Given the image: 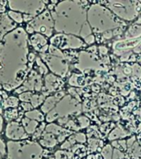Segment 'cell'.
Returning <instances> with one entry per match:
<instances>
[{"mask_svg":"<svg viewBox=\"0 0 141 159\" xmlns=\"http://www.w3.org/2000/svg\"><path fill=\"white\" fill-rule=\"evenodd\" d=\"M28 36L17 27L0 42V90H15L24 83L28 72Z\"/></svg>","mask_w":141,"mask_h":159,"instance_id":"6da1fadb","label":"cell"},{"mask_svg":"<svg viewBox=\"0 0 141 159\" xmlns=\"http://www.w3.org/2000/svg\"><path fill=\"white\" fill-rule=\"evenodd\" d=\"M7 152L8 159H40L42 148L37 142L27 139L8 141Z\"/></svg>","mask_w":141,"mask_h":159,"instance_id":"7a4b0ae2","label":"cell"},{"mask_svg":"<svg viewBox=\"0 0 141 159\" xmlns=\"http://www.w3.org/2000/svg\"><path fill=\"white\" fill-rule=\"evenodd\" d=\"M26 32L29 34L40 33L50 37L52 34V19L48 11H44L41 14L34 17L27 24Z\"/></svg>","mask_w":141,"mask_h":159,"instance_id":"3957f363","label":"cell"},{"mask_svg":"<svg viewBox=\"0 0 141 159\" xmlns=\"http://www.w3.org/2000/svg\"><path fill=\"white\" fill-rule=\"evenodd\" d=\"M7 7L10 10L18 12L23 14L38 16L45 8L44 2L42 1H15L11 0L7 2Z\"/></svg>","mask_w":141,"mask_h":159,"instance_id":"277c9868","label":"cell"},{"mask_svg":"<svg viewBox=\"0 0 141 159\" xmlns=\"http://www.w3.org/2000/svg\"><path fill=\"white\" fill-rule=\"evenodd\" d=\"M5 136L9 141H20L27 139L29 135L26 133L21 123L11 121L5 127Z\"/></svg>","mask_w":141,"mask_h":159,"instance_id":"5b68a950","label":"cell"},{"mask_svg":"<svg viewBox=\"0 0 141 159\" xmlns=\"http://www.w3.org/2000/svg\"><path fill=\"white\" fill-rule=\"evenodd\" d=\"M42 89V80L41 76L37 75L36 71H32L28 75L24 83L22 84V86L18 87L17 89L14 90L15 94H22L23 92L31 91V90H36L39 91Z\"/></svg>","mask_w":141,"mask_h":159,"instance_id":"8992f818","label":"cell"},{"mask_svg":"<svg viewBox=\"0 0 141 159\" xmlns=\"http://www.w3.org/2000/svg\"><path fill=\"white\" fill-rule=\"evenodd\" d=\"M17 27V24L8 17L7 12L0 13V42L7 33L16 29Z\"/></svg>","mask_w":141,"mask_h":159,"instance_id":"52a82bcc","label":"cell"},{"mask_svg":"<svg viewBox=\"0 0 141 159\" xmlns=\"http://www.w3.org/2000/svg\"><path fill=\"white\" fill-rule=\"evenodd\" d=\"M29 42L35 50H37V52H41V53H45V52L48 48L46 37L40 33H34V34L31 35L29 38Z\"/></svg>","mask_w":141,"mask_h":159,"instance_id":"ba28073f","label":"cell"},{"mask_svg":"<svg viewBox=\"0 0 141 159\" xmlns=\"http://www.w3.org/2000/svg\"><path fill=\"white\" fill-rule=\"evenodd\" d=\"M21 124L24 128L25 131L28 135L29 134H34L38 127V122L32 120V119H27L26 117H23L21 120Z\"/></svg>","mask_w":141,"mask_h":159,"instance_id":"9c48e42d","label":"cell"},{"mask_svg":"<svg viewBox=\"0 0 141 159\" xmlns=\"http://www.w3.org/2000/svg\"><path fill=\"white\" fill-rule=\"evenodd\" d=\"M40 143L42 144V146L51 148V147H53L56 144V140H55V138L52 136V134L46 132V133L42 134V138L41 139V141H40Z\"/></svg>","mask_w":141,"mask_h":159,"instance_id":"30bf717a","label":"cell"},{"mask_svg":"<svg viewBox=\"0 0 141 159\" xmlns=\"http://www.w3.org/2000/svg\"><path fill=\"white\" fill-rule=\"evenodd\" d=\"M19 104V99L17 97L10 96L7 99L3 100L2 108L4 109H16Z\"/></svg>","mask_w":141,"mask_h":159,"instance_id":"8fae6325","label":"cell"},{"mask_svg":"<svg viewBox=\"0 0 141 159\" xmlns=\"http://www.w3.org/2000/svg\"><path fill=\"white\" fill-rule=\"evenodd\" d=\"M24 117L37 122L44 120V115L37 109H33V110H31V111L26 112L24 114Z\"/></svg>","mask_w":141,"mask_h":159,"instance_id":"7c38bea8","label":"cell"},{"mask_svg":"<svg viewBox=\"0 0 141 159\" xmlns=\"http://www.w3.org/2000/svg\"><path fill=\"white\" fill-rule=\"evenodd\" d=\"M58 100L57 96H52L47 98L46 100H45L44 104H42V110L43 113H48V112L51 110V109L53 108V106L56 104V102Z\"/></svg>","mask_w":141,"mask_h":159,"instance_id":"4fadbf2b","label":"cell"},{"mask_svg":"<svg viewBox=\"0 0 141 159\" xmlns=\"http://www.w3.org/2000/svg\"><path fill=\"white\" fill-rule=\"evenodd\" d=\"M8 17L11 18V19L17 24H21L23 22V15L22 13H20L18 12H15V11H12V10H9L7 12Z\"/></svg>","mask_w":141,"mask_h":159,"instance_id":"5bb4252c","label":"cell"},{"mask_svg":"<svg viewBox=\"0 0 141 159\" xmlns=\"http://www.w3.org/2000/svg\"><path fill=\"white\" fill-rule=\"evenodd\" d=\"M18 117V113H17V109H6V111L3 115V119H5L7 121H14V119H16Z\"/></svg>","mask_w":141,"mask_h":159,"instance_id":"9a60e30c","label":"cell"},{"mask_svg":"<svg viewBox=\"0 0 141 159\" xmlns=\"http://www.w3.org/2000/svg\"><path fill=\"white\" fill-rule=\"evenodd\" d=\"M44 99H45V96L43 95V94H34L33 95H32V99H31V102H30V103L32 104L33 108H36V107L39 106L40 104L44 101Z\"/></svg>","mask_w":141,"mask_h":159,"instance_id":"2e32d148","label":"cell"},{"mask_svg":"<svg viewBox=\"0 0 141 159\" xmlns=\"http://www.w3.org/2000/svg\"><path fill=\"white\" fill-rule=\"evenodd\" d=\"M32 95H33V94L31 91H26L22 93V94H18V99H19L20 101L29 103V102H31Z\"/></svg>","mask_w":141,"mask_h":159,"instance_id":"e0dca14e","label":"cell"},{"mask_svg":"<svg viewBox=\"0 0 141 159\" xmlns=\"http://www.w3.org/2000/svg\"><path fill=\"white\" fill-rule=\"evenodd\" d=\"M36 62H37V66H39V71L41 72V74H46L47 72V69L44 63L42 61V60L40 59L39 57H37L36 58Z\"/></svg>","mask_w":141,"mask_h":159,"instance_id":"ac0fdd59","label":"cell"},{"mask_svg":"<svg viewBox=\"0 0 141 159\" xmlns=\"http://www.w3.org/2000/svg\"><path fill=\"white\" fill-rule=\"evenodd\" d=\"M21 106H22V109H24L25 111H31L33 107H32V104L31 103H27V102H22L21 103Z\"/></svg>","mask_w":141,"mask_h":159,"instance_id":"d6986e66","label":"cell"},{"mask_svg":"<svg viewBox=\"0 0 141 159\" xmlns=\"http://www.w3.org/2000/svg\"><path fill=\"white\" fill-rule=\"evenodd\" d=\"M110 147H106L105 148L104 150H103V156H104L105 159H110V156H111V152H110Z\"/></svg>","mask_w":141,"mask_h":159,"instance_id":"ffe728a7","label":"cell"},{"mask_svg":"<svg viewBox=\"0 0 141 159\" xmlns=\"http://www.w3.org/2000/svg\"><path fill=\"white\" fill-rule=\"evenodd\" d=\"M6 144L2 139H0V154L2 156H4L6 153Z\"/></svg>","mask_w":141,"mask_h":159,"instance_id":"44dd1931","label":"cell"},{"mask_svg":"<svg viewBox=\"0 0 141 159\" xmlns=\"http://www.w3.org/2000/svg\"><path fill=\"white\" fill-rule=\"evenodd\" d=\"M22 17H23V22H30L32 19H33V18H34L33 16L29 14H23Z\"/></svg>","mask_w":141,"mask_h":159,"instance_id":"7402d4cb","label":"cell"},{"mask_svg":"<svg viewBox=\"0 0 141 159\" xmlns=\"http://www.w3.org/2000/svg\"><path fill=\"white\" fill-rule=\"evenodd\" d=\"M0 95L2 97V99H7L8 98V95H7V92L5 91V90H0Z\"/></svg>","mask_w":141,"mask_h":159,"instance_id":"603a6c76","label":"cell"},{"mask_svg":"<svg viewBox=\"0 0 141 159\" xmlns=\"http://www.w3.org/2000/svg\"><path fill=\"white\" fill-rule=\"evenodd\" d=\"M3 124H4V119L0 115V133L2 131L3 129Z\"/></svg>","mask_w":141,"mask_h":159,"instance_id":"cb8c5ba5","label":"cell"},{"mask_svg":"<svg viewBox=\"0 0 141 159\" xmlns=\"http://www.w3.org/2000/svg\"><path fill=\"white\" fill-rule=\"evenodd\" d=\"M35 55L34 53H29L28 54V57H27V60H28V61H31L32 62L33 61V60L35 59Z\"/></svg>","mask_w":141,"mask_h":159,"instance_id":"d4e9b609","label":"cell"},{"mask_svg":"<svg viewBox=\"0 0 141 159\" xmlns=\"http://www.w3.org/2000/svg\"><path fill=\"white\" fill-rule=\"evenodd\" d=\"M5 12H6V7L4 6L0 5V13H4Z\"/></svg>","mask_w":141,"mask_h":159,"instance_id":"484cf974","label":"cell"},{"mask_svg":"<svg viewBox=\"0 0 141 159\" xmlns=\"http://www.w3.org/2000/svg\"><path fill=\"white\" fill-rule=\"evenodd\" d=\"M2 108H0V115L2 114Z\"/></svg>","mask_w":141,"mask_h":159,"instance_id":"4316f807","label":"cell"},{"mask_svg":"<svg viewBox=\"0 0 141 159\" xmlns=\"http://www.w3.org/2000/svg\"><path fill=\"white\" fill-rule=\"evenodd\" d=\"M2 97L1 96V95H0V101H1V100H2Z\"/></svg>","mask_w":141,"mask_h":159,"instance_id":"83f0119b","label":"cell"}]
</instances>
